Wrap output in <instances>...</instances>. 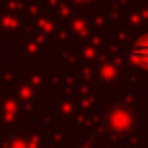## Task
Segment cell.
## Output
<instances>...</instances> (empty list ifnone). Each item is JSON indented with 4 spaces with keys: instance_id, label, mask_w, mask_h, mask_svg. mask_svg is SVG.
<instances>
[{
    "instance_id": "1",
    "label": "cell",
    "mask_w": 148,
    "mask_h": 148,
    "mask_svg": "<svg viewBox=\"0 0 148 148\" xmlns=\"http://www.w3.org/2000/svg\"><path fill=\"white\" fill-rule=\"evenodd\" d=\"M132 60L141 67L148 69V35H141L134 44H132Z\"/></svg>"
}]
</instances>
